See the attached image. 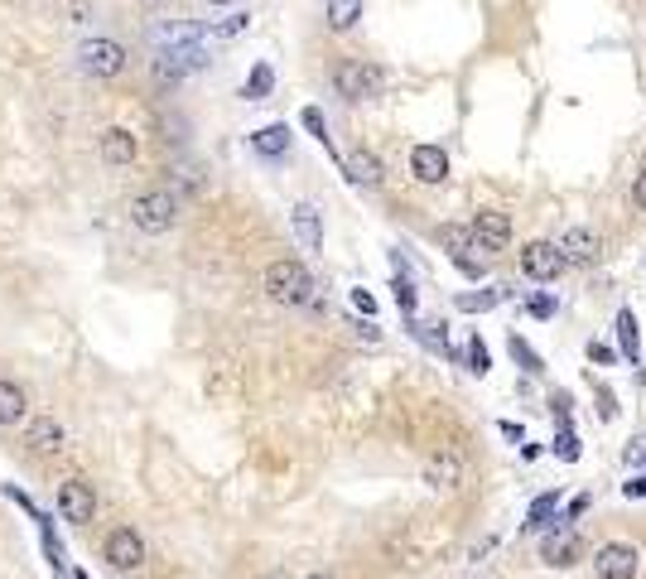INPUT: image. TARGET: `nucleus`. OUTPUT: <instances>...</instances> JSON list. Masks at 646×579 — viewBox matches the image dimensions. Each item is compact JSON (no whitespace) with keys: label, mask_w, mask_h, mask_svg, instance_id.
Listing matches in <instances>:
<instances>
[{"label":"nucleus","mask_w":646,"mask_h":579,"mask_svg":"<svg viewBox=\"0 0 646 579\" xmlns=\"http://www.w3.org/2000/svg\"><path fill=\"white\" fill-rule=\"evenodd\" d=\"M266 295L275 304H309L314 300V276L299 261H270L266 266Z\"/></svg>","instance_id":"1"},{"label":"nucleus","mask_w":646,"mask_h":579,"mask_svg":"<svg viewBox=\"0 0 646 579\" xmlns=\"http://www.w3.org/2000/svg\"><path fill=\"white\" fill-rule=\"evenodd\" d=\"M174 218H179V198H174L169 189H145V193H135L131 198V222L140 227V232H150V237L169 232Z\"/></svg>","instance_id":"2"},{"label":"nucleus","mask_w":646,"mask_h":579,"mask_svg":"<svg viewBox=\"0 0 646 579\" xmlns=\"http://www.w3.org/2000/svg\"><path fill=\"white\" fill-rule=\"evenodd\" d=\"M333 87L348 102H372V97H381V68L362 63V58H348V63L333 68Z\"/></svg>","instance_id":"3"},{"label":"nucleus","mask_w":646,"mask_h":579,"mask_svg":"<svg viewBox=\"0 0 646 579\" xmlns=\"http://www.w3.org/2000/svg\"><path fill=\"white\" fill-rule=\"evenodd\" d=\"M208 68V49L203 44H179V49H155V78L160 83H179L189 73Z\"/></svg>","instance_id":"4"},{"label":"nucleus","mask_w":646,"mask_h":579,"mask_svg":"<svg viewBox=\"0 0 646 579\" xmlns=\"http://www.w3.org/2000/svg\"><path fill=\"white\" fill-rule=\"evenodd\" d=\"M102 560L111 570H140L145 565V541L135 526H111L107 541H102Z\"/></svg>","instance_id":"5"},{"label":"nucleus","mask_w":646,"mask_h":579,"mask_svg":"<svg viewBox=\"0 0 646 579\" xmlns=\"http://www.w3.org/2000/svg\"><path fill=\"white\" fill-rule=\"evenodd\" d=\"M579 555H584V536H579L574 526L555 522V531H545V536H540V560H545L550 570H569V565H579Z\"/></svg>","instance_id":"6"},{"label":"nucleus","mask_w":646,"mask_h":579,"mask_svg":"<svg viewBox=\"0 0 646 579\" xmlns=\"http://www.w3.org/2000/svg\"><path fill=\"white\" fill-rule=\"evenodd\" d=\"M78 68L87 78H116L126 68V49L116 39H87L78 49Z\"/></svg>","instance_id":"7"},{"label":"nucleus","mask_w":646,"mask_h":579,"mask_svg":"<svg viewBox=\"0 0 646 579\" xmlns=\"http://www.w3.org/2000/svg\"><path fill=\"white\" fill-rule=\"evenodd\" d=\"M593 570H598V579H632L642 570V551L627 546V541H608L598 551V560H593Z\"/></svg>","instance_id":"8"},{"label":"nucleus","mask_w":646,"mask_h":579,"mask_svg":"<svg viewBox=\"0 0 646 579\" xmlns=\"http://www.w3.org/2000/svg\"><path fill=\"white\" fill-rule=\"evenodd\" d=\"M58 512H63L68 526H87L97 517V497H92V488H87L82 478H68V483L58 488Z\"/></svg>","instance_id":"9"},{"label":"nucleus","mask_w":646,"mask_h":579,"mask_svg":"<svg viewBox=\"0 0 646 579\" xmlns=\"http://www.w3.org/2000/svg\"><path fill=\"white\" fill-rule=\"evenodd\" d=\"M473 242H478V251H507V242H512V218L507 213H492V208H483L478 218H473Z\"/></svg>","instance_id":"10"},{"label":"nucleus","mask_w":646,"mask_h":579,"mask_svg":"<svg viewBox=\"0 0 646 579\" xmlns=\"http://www.w3.org/2000/svg\"><path fill=\"white\" fill-rule=\"evenodd\" d=\"M463 478H468L463 454H454V449H439V454H430V464H425V483H430V488H439V493H454V488H463Z\"/></svg>","instance_id":"11"},{"label":"nucleus","mask_w":646,"mask_h":579,"mask_svg":"<svg viewBox=\"0 0 646 579\" xmlns=\"http://www.w3.org/2000/svg\"><path fill=\"white\" fill-rule=\"evenodd\" d=\"M555 247H560V256H565V266H593L598 251H603V242H598L593 227H565Z\"/></svg>","instance_id":"12"},{"label":"nucleus","mask_w":646,"mask_h":579,"mask_svg":"<svg viewBox=\"0 0 646 579\" xmlns=\"http://www.w3.org/2000/svg\"><path fill=\"white\" fill-rule=\"evenodd\" d=\"M560 271H565V256H560V247H555V242H531V247L521 251V276L555 280Z\"/></svg>","instance_id":"13"},{"label":"nucleus","mask_w":646,"mask_h":579,"mask_svg":"<svg viewBox=\"0 0 646 579\" xmlns=\"http://www.w3.org/2000/svg\"><path fill=\"white\" fill-rule=\"evenodd\" d=\"M439 242L449 247V256L458 261V271H463V276H483V261L473 256L478 242H473V232H468V227H454V222H449V227H439Z\"/></svg>","instance_id":"14"},{"label":"nucleus","mask_w":646,"mask_h":579,"mask_svg":"<svg viewBox=\"0 0 646 579\" xmlns=\"http://www.w3.org/2000/svg\"><path fill=\"white\" fill-rule=\"evenodd\" d=\"M410 174H415L420 184H444V179H449V155H444L439 145H415V150H410Z\"/></svg>","instance_id":"15"},{"label":"nucleus","mask_w":646,"mask_h":579,"mask_svg":"<svg viewBox=\"0 0 646 579\" xmlns=\"http://www.w3.org/2000/svg\"><path fill=\"white\" fill-rule=\"evenodd\" d=\"M135 155H140V140H135L126 126H107V131H102V160H107L111 169L131 165Z\"/></svg>","instance_id":"16"},{"label":"nucleus","mask_w":646,"mask_h":579,"mask_svg":"<svg viewBox=\"0 0 646 579\" xmlns=\"http://www.w3.org/2000/svg\"><path fill=\"white\" fill-rule=\"evenodd\" d=\"M213 29L203 25H189V20H169V25H155L150 29V39H155V49H179V44H203Z\"/></svg>","instance_id":"17"},{"label":"nucleus","mask_w":646,"mask_h":579,"mask_svg":"<svg viewBox=\"0 0 646 579\" xmlns=\"http://www.w3.org/2000/svg\"><path fill=\"white\" fill-rule=\"evenodd\" d=\"M290 227H295V237L304 242V251H319L323 247V213L314 208V203H295Z\"/></svg>","instance_id":"18"},{"label":"nucleus","mask_w":646,"mask_h":579,"mask_svg":"<svg viewBox=\"0 0 646 579\" xmlns=\"http://www.w3.org/2000/svg\"><path fill=\"white\" fill-rule=\"evenodd\" d=\"M25 444L34 454H54V449H63V425H58L54 415H34L25 430Z\"/></svg>","instance_id":"19"},{"label":"nucleus","mask_w":646,"mask_h":579,"mask_svg":"<svg viewBox=\"0 0 646 579\" xmlns=\"http://www.w3.org/2000/svg\"><path fill=\"white\" fill-rule=\"evenodd\" d=\"M343 169H348V179L357 189H377L381 184V160L372 150H352L348 160H343Z\"/></svg>","instance_id":"20"},{"label":"nucleus","mask_w":646,"mask_h":579,"mask_svg":"<svg viewBox=\"0 0 646 579\" xmlns=\"http://www.w3.org/2000/svg\"><path fill=\"white\" fill-rule=\"evenodd\" d=\"M29 401H25V386H15L10 377H0V425H25Z\"/></svg>","instance_id":"21"},{"label":"nucleus","mask_w":646,"mask_h":579,"mask_svg":"<svg viewBox=\"0 0 646 579\" xmlns=\"http://www.w3.org/2000/svg\"><path fill=\"white\" fill-rule=\"evenodd\" d=\"M251 145H256L261 155H285V150H290V126H285V121H270V126H261V131L251 136Z\"/></svg>","instance_id":"22"},{"label":"nucleus","mask_w":646,"mask_h":579,"mask_svg":"<svg viewBox=\"0 0 646 579\" xmlns=\"http://www.w3.org/2000/svg\"><path fill=\"white\" fill-rule=\"evenodd\" d=\"M637 314L632 309H618V343H622V358L627 362H642V338H637Z\"/></svg>","instance_id":"23"},{"label":"nucleus","mask_w":646,"mask_h":579,"mask_svg":"<svg viewBox=\"0 0 646 579\" xmlns=\"http://www.w3.org/2000/svg\"><path fill=\"white\" fill-rule=\"evenodd\" d=\"M362 20V0H328V29L333 34H348Z\"/></svg>","instance_id":"24"},{"label":"nucleus","mask_w":646,"mask_h":579,"mask_svg":"<svg viewBox=\"0 0 646 579\" xmlns=\"http://www.w3.org/2000/svg\"><path fill=\"white\" fill-rule=\"evenodd\" d=\"M555 507H560V493H540L531 502V512H526V531H545L550 517H555Z\"/></svg>","instance_id":"25"},{"label":"nucleus","mask_w":646,"mask_h":579,"mask_svg":"<svg viewBox=\"0 0 646 579\" xmlns=\"http://www.w3.org/2000/svg\"><path fill=\"white\" fill-rule=\"evenodd\" d=\"M512 358L521 362V367H526L531 377H540V372H545V362H540V353L531 348V343H526V338H521V333H512Z\"/></svg>","instance_id":"26"},{"label":"nucleus","mask_w":646,"mask_h":579,"mask_svg":"<svg viewBox=\"0 0 646 579\" xmlns=\"http://www.w3.org/2000/svg\"><path fill=\"white\" fill-rule=\"evenodd\" d=\"M270 87H275V73H270L266 63H256V68H251V78H246V97H251V102H261Z\"/></svg>","instance_id":"27"},{"label":"nucleus","mask_w":646,"mask_h":579,"mask_svg":"<svg viewBox=\"0 0 646 579\" xmlns=\"http://www.w3.org/2000/svg\"><path fill=\"white\" fill-rule=\"evenodd\" d=\"M246 25H251V15H242V10H237V15H222V20H217V25H208V29H213V39H237Z\"/></svg>","instance_id":"28"},{"label":"nucleus","mask_w":646,"mask_h":579,"mask_svg":"<svg viewBox=\"0 0 646 579\" xmlns=\"http://www.w3.org/2000/svg\"><path fill=\"white\" fill-rule=\"evenodd\" d=\"M492 304H502V290H478V295H458V309H468V314H478V309H492Z\"/></svg>","instance_id":"29"},{"label":"nucleus","mask_w":646,"mask_h":579,"mask_svg":"<svg viewBox=\"0 0 646 579\" xmlns=\"http://www.w3.org/2000/svg\"><path fill=\"white\" fill-rule=\"evenodd\" d=\"M487 367H492V358H487V343L473 333V338H468V372H478V377H483Z\"/></svg>","instance_id":"30"},{"label":"nucleus","mask_w":646,"mask_h":579,"mask_svg":"<svg viewBox=\"0 0 646 579\" xmlns=\"http://www.w3.org/2000/svg\"><path fill=\"white\" fill-rule=\"evenodd\" d=\"M555 459H565V464H574V459H579V435H574L569 425L555 435Z\"/></svg>","instance_id":"31"},{"label":"nucleus","mask_w":646,"mask_h":579,"mask_svg":"<svg viewBox=\"0 0 646 579\" xmlns=\"http://www.w3.org/2000/svg\"><path fill=\"white\" fill-rule=\"evenodd\" d=\"M396 304H401L405 314H415V285L405 276H396Z\"/></svg>","instance_id":"32"},{"label":"nucleus","mask_w":646,"mask_h":579,"mask_svg":"<svg viewBox=\"0 0 646 579\" xmlns=\"http://www.w3.org/2000/svg\"><path fill=\"white\" fill-rule=\"evenodd\" d=\"M304 126H309V131H314V136L328 145V126H323V111L319 107H304Z\"/></svg>","instance_id":"33"},{"label":"nucleus","mask_w":646,"mask_h":579,"mask_svg":"<svg viewBox=\"0 0 646 579\" xmlns=\"http://www.w3.org/2000/svg\"><path fill=\"white\" fill-rule=\"evenodd\" d=\"M589 358L598 362V367H613V362H618V353H613L608 343H589Z\"/></svg>","instance_id":"34"},{"label":"nucleus","mask_w":646,"mask_h":579,"mask_svg":"<svg viewBox=\"0 0 646 579\" xmlns=\"http://www.w3.org/2000/svg\"><path fill=\"white\" fill-rule=\"evenodd\" d=\"M622 459H627L632 469H642V464H646V440H632V444H627V454H622Z\"/></svg>","instance_id":"35"},{"label":"nucleus","mask_w":646,"mask_h":579,"mask_svg":"<svg viewBox=\"0 0 646 579\" xmlns=\"http://www.w3.org/2000/svg\"><path fill=\"white\" fill-rule=\"evenodd\" d=\"M598 420H618V401L608 391H598Z\"/></svg>","instance_id":"36"},{"label":"nucleus","mask_w":646,"mask_h":579,"mask_svg":"<svg viewBox=\"0 0 646 579\" xmlns=\"http://www.w3.org/2000/svg\"><path fill=\"white\" fill-rule=\"evenodd\" d=\"M622 497H646V473H632V478L622 483Z\"/></svg>","instance_id":"37"},{"label":"nucleus","mask_w":646,"mask_h":579,"mask_svg":"<svg viewBox=\"0 0 646 579\" xmlns=\"http://www.w3.org/2000/svg\"><path fill=\"white\" fill-rule=\"evenodd\" d=\"M531 314H536V319H550V314H555V300H550V295H536V300H531Z\"/></svg>","instance_id":"38"},{"label":"nucleus","mask_w":646,"mask_h":579,"mask_svg":"<svg viewBox=\"0 0 646 579\" xmlns=\"http://www.w3.org/2000/svg\"><path fill=\"white\" fill-rule=\"evenodd\" d=\"M352 309H362V314H377V300H372L367 290H352Z\"/></svg>","instance_id":"39"},{"label":"nucleus","mask_w":646,"mask_h":579,"mask_svg":"<svg viewBox=\"0 0 646 579\" xmlns=\"http://www.w3.org/2000/svg\"><path fill=\"white\" fill-rule=\"evenodd\" d=\"M632 203H637V208H646V169L637 174V184H632Z\"/></svg>","instance_id":"40"},{"label":"nucleus","mask_w":646,"mask_h":579,"mask_svg":"<svg viewBox=\"0 0 646 579\" xmlns=\"http://www.w3.org/2000/svg\"><path fill=\"white\" fill-rule=\"evenodd\" d=\"M208 5H232V0H208Z\"/></svg>","instance_id":"41"},{"label":"nucleus","mask_w":646,"mask_h":579,"mask_svg":"<svg viewBox=\"0 0 646 579\" xmlns=\"http://www.w3.org/2000/svg\"><path fill=\"white\" fill-rule=\"evenodd\" d=\"M304 579H333V575H304Z\"/></svg>","instance_id":"42"},{"label":"nucleus","mask_w":646,"mask_h":579,"mask_svg":"<svg viewBox=\"0 0 646 579\" xmlns=\"http://www.w3.org/2000/svg\"><path fill=\"white\" fill-rule=\"evenodd\" d=\"M73 579H87V575H82V570H73Z\"/></svg>","instance_id":"43"},{"label":"nucleus","mask_w":646,"mask_h":579,"mask_svg":"<svg viewBox=\"0 0 646 579\" xmlns=\"http://www.w3.org/2000/svg\"><path fill=\"white\" fill-rule=\"evenodd\" d=\"M261 579H285V575H261Z\"/></svg>","instance_id":"44"}]
</instances>
